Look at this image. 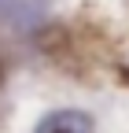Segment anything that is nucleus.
<instances>
[{"instance_id":"f257e3e1","label":"nucleus","mask_w":129,"mask_h":133,"mask_svg":"<svg viewBox=\"0 0 129 133\" xmlns=\"http://www.w3.org/2000/svg\"><path fill=\"white\" fill-rule=\"evenodd\" d=\"M33 133H96V122H92V115H85V111L63 107V111L44 115Z\"/></svg>"},{"instance_id":"f03ea898","label":"nucleus","mask_w":129,"mask_h":133,"mask_svg":"<svg viewBox=\"0 0 129 133\" xmlns=\"http://www.w3.org/2000/svg\"><path fill=\"white\" fill-rule=\"evenodd\" d=\"M0 78H4V70H0Z\"/></svg>"}]
</instances>
